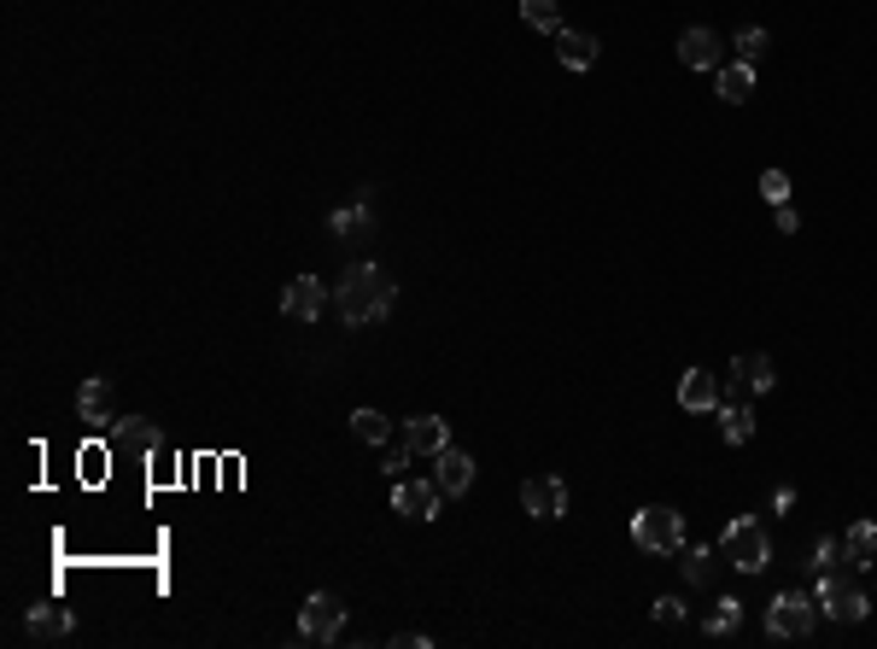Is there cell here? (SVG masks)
Listing matches in <instances>:
<instances>
[{
	"label": "cell",
	"instance_id": "6da1fadb",
	"mask_svg": "<svg viewBox=\"0 0 877 649\" xmlns=\"http://www.w3.org/2000/svg\"><path fill=\"white\" fill-rule=\"evenodd\" d=\"M393 299H398V287L386 281L380 263H352L334 287V311H340L345 328H375V322L393 311Z\"/></svg>",
	"mask_w": 877,
	"mask_h": 649
},
{
	"label": "cell",
	"instance_id": "7a4b0ae2",
	"mask_svg": "<svg viewBox=\"0 0 877 649\" xmlns=\"http://www.w3.org/2000/svg\"><path fill=\"white\" fill-rule=\"evenodd\" d=\"M813 603H819V615H831L836 626H854L871 615V597L854 585V567H831V574H819V592H813Z\"/></svg>",
	"mask_w": 877,
	"mask_h": 649
},
{
	"label": "cell",
	"instance_id": "3957f363",
	"mask_svg": "<svg viewBox=\"0 0 877 649\" xmlns=\"http://www.w3.org/2000/svg\"><path fill=\"white\" fill-rule=\"evenodd\" d=\"M631 544L649 556H679L685 551V515L667 510V503H649V510L631 515Z\"/></svg>",
	"mask_w": 877,
	"mask_h": 649
},
{
	"label": "cell",
	"instance_id": "277c9868",
	"mask_svg": "<svg viewBox=\"0 0 877 649\" xmlns=\"http://www.w3.org/2000/svg\"><path fill=\"white\" fill-rule=\"evenodd\" d=\"M720 556H725V567H738V574H761V567L772 562V538L761 533V521L738 515L720 533Z\"/></svg>",
	"mask_w": 877,
	"mask_h": 649
},
{
	"label": "cell",
	"instance_id": "5b68a950",
	"mask_svg": "<svg viewBox=\"0 0 877 649\" xmlns=\"http://www.w3.org/2000/svg\"><path fill=\"white\" fill-rule=\"evenodd\" d=\"M340 632H345V603H340L334 592L304 597V608H299V638H304V643H334Z\"/></svg>",
	"mask_w": 877,
	"mask_h": 649
},
{
	"label": "cell",
	"instance_id": "8992f818",
	"mask_svg": "<svg viewBox=\"0 0 877 649\" xmlns=\"http://www.w3.org/2000/svg\"><path fill=\"white\" fill-rule=\"evenodd\" d=\"M813 620H819V603L802 597V592H779L766 608V632L772 638H807Z\"/></svg>",
	"mask_w": 877,
	"mask_h": 649
},
{
	"label": "cell",
	"instance_id": "52a82bcc",
	"mask_svg": "<svg viewBox=\"0 0 877 649\" xmlns=\"http://www.w3.org/2000/svg\"><path fill=\"white\" fill-rule=\"evenodd\" d=\"M521 510L539 515V521H562L567 515V485L556 474H533L521 485Z\"/></svg>",
	"mask_w": 877,
	"mask_h": 649
},
{
	"label": "cell",
	"instance_id": "ba28073f",
	"mask_svg": "<svg viewBox=\"0 0 877 649\" xmlns=\"http://www.w3.org/2000/svg\"><path fill=\"white\" fill-rule=\"evenodd\" d=\"M439 503H445L439 480H398V485H393V510L410 515V521H434Z\"/></svg>",
	"mask_w": 877,
	"mask_h": 649
},
{
	"label": "cell",
	"instance_id": "9c48e42d",
	"mask_svg": "<svg viewBox=\"0 0 877 649\" xmlns=\"http://www.w3.org/2000/svg\"><path fill=\"white\" fill-rule=\"evenodd\" d=\"M281 311H288L293 322H316L322 311H328V287H322L316 275H293L288 293H281Z\"/></svg>",
	"mask_w": 877,
	"mask_h": 649
},
{
	"label": "cell",
	"instance_id": "30bf717a",
	"mask_svg": "<svg viewBox=\"0 0 877 649\" xmlns=\"http://www.w3.org/2000/svg\"><path fill=\"white\" fill-rule=\"evenodd\" d=\"M720 53H725V42L708 24H690L679 35V65H690V71H720Z\"/></svg>",
	"mask_w": 877,
	"mask_h": 649
},
{
	"label": "cell",
	"instance_id": "8fae6325",
	"mask_svg": "<svg viewBox=\"0 0 877 649\" xmlns=\"http://www.w3.org/2000/svg\"><path fill=\"white\" fill-rule=\"evenodd\" d=\"M106 439H112V451H135V457H153L158 444H165V433H158L153 421H140V416H129V421H112V428H106Z\"/></svg>",
	"mask_w": 877,
	"mask_h": 649
},
{
	"label": "cell",
	"instance_id": "7c38bea8",
	"mask_svg": "<svg viewBox=\"0 0 877 649\" xmlns=\"http://www.w3.org/2000/svg\"><path fill=\"white\" fill-rule=\"evenodd\" d=\"M434 462H439V474H434V480H439V492H445V498H462L468 485H474V457L457 451V444H445V451H439Z\"/></svg>",
	"mask_w": 877,
	"mask_h": 649
},
{
	"label": "cell",
	"instance_id": "4fadbf2b",
	"mask_svg": "<svg viewBox=\"0 0 877 649\" xmlns=\"http://www.w3.org/2000/svg\"><path fill=\"white\" fill-rule=\"evenodd\" d=\"M404 439H410V451L439 457L445 444H451V421L445 416H416V421H404Z\"/></svg>",
	"mask_w": 877,
	"mask_h": 649
},
{
	"label": "cell",
	"instance_id": "5bb4252c",
	"mask_svg": "<svg viewBox=\"0 0 877 649\" xmlns=\"http://www.w3.org/2000/svg\"><path fill=\"white\" fill-rule=\"evenodd\" d=\"M679 404H685L690 416L720 410V380H713L708 369H685V380H679Z\"/></svg>",
	"mask_w": 877,
	"mask_h": 649
},
{
	"label": "cell",
	"instance_id": "9a60e30c",
	"mask_svg": "<svg viewBox=\"0 0 877 649\" xmlns=\"http://www.w3.org/2000/svg\"><path fill=\"white\" fill-rule=\"evenodd\" d=\"M597 53H603L597 35H585V30H556V59H562L567 71H591V65H597Z\"/></svg>",
	"mask_w": 877,
	"mask_h": 649
},
{
	"label": "cell",
	"instance_id": "2e32d148",
	"mask_svg": "<svg viewBox=\"0 0 877 649\" xmlns=\"http://www.w3.org/2000/svg\"><path fill=\"white\" fill-rule=\"evenodd\" d=\"M843 556H848V567H854V574L877 562V521H854V526H848V538H843Z\"/></svg>",
	"mask_w": 877,
	"mask_h": 649
},
{
	"label": "cell",
	"instance_id": "e0dca14e",
	"mask_svg": "<svg viewBox=\"0 0 877 649\" xmlns=\"http://www.w3.org/2000/svg\"><path fill=\"white\" fill-rule=\"evenodd\" d=\"M731 375H738L749 392H772V380H779V369H772L766 352H743L738 363H731Z\"/></svg>",
	"mask_w": 877,
	"mask_h": 649
},
{
	"label": "cell",
	"instance_id": "ac0fdd59",
	"mask_svg": "<svg viewBox=\"0 0 877 649\" xmlns=\"http://www.w3.org/2000/svg\"><path fill=\"white\" fill-rule=\"evenodd\" d=\"M76 410H83V421H94V428H100V421L112 428V380H100V375L83 380V392H76Z\"/></svg>",
	"mask_w": 877,
	"mask_h": 649
},
{
	"label": "cell",
	"instance_id": "d6986e66",
	"mask_svg": "<svg viewBox=\"0 0 877 649\" xmlns=\"http://www.w3.org/2000/svg\"><path fill=\"white\" fill-rule=\"evenodd\" d=\"M749 94H754V65H743V59L738 65H720V100L725 106H743Z\"/></svg>",
	"mask_w": 877,
	"mask_h": 649
},
{
	"label": "cell",
	"instance_id": "ffe728a7",
	"mask_svg": "<svg viewBox=\"0 0 877 649\" xmlns=\"http://www.w3.org/2000/svg\"><path fill=\"white\" fill-rule=\"evenodd\" d=\"M65 632H71V608H59V603L30 608V638H65Z\"/></svg>",
	"mask_w": 877,
	"mask_h": 649
},
{
	"label": "cell",
	"instance_id": "44dd1931",
	"mask_svg": "<svg viewBox=\"0 0 877 649\" xmlns=\"http://www.w3.org/2000/svg\"><path fill=\"white\" fill-rule=\"evenodd\" d=\"M720 433H725V444H749L754 439V410H743V404H720Z\"/></svg>",
	"mask_w": 877,
	"mask_h": 649
},
{
	"label": "cell",
	"instance_id": "7402d4cb",
	"mask_svg": "<svg viewBox=\"0 0 877 649\" xmlns=\"http://www.w3.org/2000/svg\"><path fill=\"white\" fill-rule=\"evenodd\" d=\"M521 18H526V30H539V35H556L562 30V7H556V0H521Z\"/></svg>",
	"mask_w": 877,
	"mask_h": 649
},
{
	"label": "cell",
	"instance_id": "603a6c76",
	"mask_svg": "<svg viewBox=\"0 0 877 649\" xmlns=\"http://www.w3.org/2000/svg\"><path fill=\"white\" fill-rule=\"evenodd\" d=\"M702 626H708V638H731V632H738V626H743V603H738V597L713 603V615H708Z\"/></svg>",
	"mask_w": 877,
	"mask_h": 649
},
{
	"label": "cell",
	"instance_id": "cb8c5ba5",
	"mask_svg": "<svg viewBox=\"0 0 877 649\" xmlns=\"http://www.w3.org/2000/svg\"><path fill=\"white\" fill-rule=\"evenodd\" d=\"M352 433H357L363 444H386V439H393V421H386L380 410H357V416H352Z\"/></svg>",
	"mask_w": 877,
	"mask_h": 649
},
{
	"label": "cell",
	"instance_id": "d4e9b609",
	"mask_svg": "<svg viewBox=\"0 0 877 649\" xmlns=\"http://www.w3.org/2000/svg\"><path fill=\"white\" fill-rule=\"evenodd\" d=\"M328 229H334L340 240L369 234V206H345V211H334V217H328Z\"/></svg>",
	"mask_w": 877,
	"mask_h": 649
},
{
	"label": "cell",
	"instance_id": "484cf974",
	"mask_svg": "<svg viewBox=\"0 0 877 649\" xmlns=\"http://www.w3.org/2000/svg\"><path fill=\"white\" fill-rule=\"evenodd\" d=\"M761 199H766V206H790V176L784 170H766L761 176Z\"/></svg>",
	"mask_w": 877,
	"mask_h": 649
},
{
	"label": "cell",
	"instance_id": "4316f807",
	"mask_svg": "<svg viewBox=\"0 0 877 649\" xmlns=\"http://www.w3.org/2000/svg\"><path fill=\"white\" fill-rule=\"evenodd\" d=\"M836 562H848V556H843V544H836V538H819V544H813V567H819V574H831Z\"/></svg>",
	"mask_w": 877,
	"mask_h": 649
},
{
	"label": "cell",
	"instance_id": "83f0119b",
	"mask_svg": "<svg viewBox=\"0 0 877 649\" xmlns=\"http://www.w3.org/2000/svg\"><path fill=\"white\" fill-rule=\"evenodd\" d=\"M761 53H766V30H743L738 35V59H743V65H754Z\"/></svg>",
	"mask_w": 877,
	"mask_h": 649
},
{
	"label": "cell",
	"instance_id": "f1b7e54d",
	"mask_svg": "<svg viewBox=\"0 0 877 649\" xmlns=\"http://www.w3.org/2000/svg\"><path fill=\"white\" fill-rule=\"evenodd\" d=\"M685 579H690V585H702V579H708V551H690V562H685Z\"/></svg>",
	"mask_w": 877,
	"mask_h": 649
},
{
	"label": "cell",
	"instance_id": "f546056e",
	"mask_svg": "<svg viewBox=\"0 0 877 649\" xmlns=\"http://www.w3.org/2000/svg\"><path fill=\"white\" fill-rule=\"evenodd\" d=\"M685 615H690V608H685L679 597H661V603H656V620H667V626H672V620H685Z\"/></svg>",
	"mask_w": 877,
	"mask_h": 649
},
{
	"label": "cell",
	"instance_id": "4dcf8cb0",
	"mask_svg": "<svg viewBox=\"0 0 877 649\" xmlns=\"http://www.w3.org/2000/svg\"><path fill=\"white\" fill-rule=\"evenodd\" d=\"M772 211H779V234H795V229H802V217H795L790 206H772Z\"/></svg>",
	"mask_w": 877,
	"mask_h": 649
}]
</instances>
